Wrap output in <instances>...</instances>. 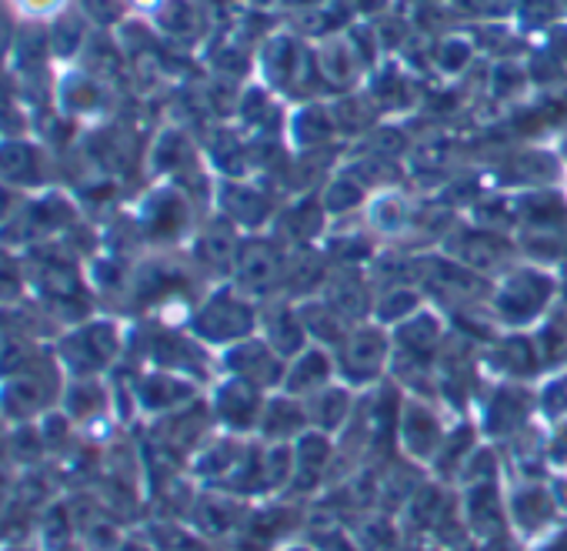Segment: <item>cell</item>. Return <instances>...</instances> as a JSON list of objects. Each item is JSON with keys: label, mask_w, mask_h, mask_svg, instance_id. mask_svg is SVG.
<instances>
[{"label": "cell", "mask_w": 567, "mask_h": 551, "mask_svg": "<svg viewBox=\"0 0 567 551\" xmlns=\"http://www.w3.org/2000/svg\"><path fill=\"white\" fill-rule=\"evenodd\" d=\"M64 368L54 351H41L24 371L0 381V421L34 425L61 401Z\"/></svg>", "instance_id": "obj_1"}, {"label": "cell", "mask_w": 567, "mask_h": 551, "mask_svg": "<svg viewBox=\"0 0 567 551\" xmlns=\"http://www.w3.org/2000/svg\"><path fill=\"white\" fill-rule=\"evenodd\" d=\"M61 368L74 378H91L94 368H104V361L114 355V331L107 325H84L71 331L54 348Z\"/></svg>", "instance_id": "obj_2"}, {"label": "cell", "mask_w": 567, "mask_h": 551, "mask_svg": "<svg viewBox=\"0 0 567 551\" xmlns=\"http://www.w3.org/2000/svg\"><path fill=\"white\" fill-rule=\"evenodd\" d=\"M24 308H0V381L24 371L44 348Z\"/></svg>", "instance_id": "obj_3"}, {"label": "cell", "mask_w": 567, "mask_h": 551, "mask_svg": "<svg viewBox=\"0 0 567 551\" xmlns=\"http://www.w3.org/2000/svg\"><path fill=\"white\" fill-rule=\"evenodd\" d=\"M44 181V151L28 141H0V184L38 187Z\"/></svg>", "instance_id": "obj_4"}, {"label": "cell", "mask_w": 567, "mask_h": 551, "mask_svg": "<svg viewBox=\"0 0 567 551\" xmlns=\"http://www.w3.org/2000/svg\"><path fill=\"white\" fill-rule=\"evenodd\" d=\"M24 292H28L24 267L14 257L0 261V308H18Z\"/></svg>", "instance_id": "obj_5"}, {"label": "cell", "mask_w": 567, "mask_h": 551, "mask_svg": "<svg viewBox=\"0 0 567 551\" xmlns=\"http://www.w3.org/2000/svg\"><path fill=\"white\" fill-rule=\"evenodd\" d=\"M18 191L8 187V184H0V227H4L14 214H18Z\"/></svg>", "instance_id": "obj_6"}, {"label": "cell", "mask_w": 567, "mask_h": 551, "mask_svg": "<svg viewBox=\"0 0 567 551\" xmlns=\"http://www.w3.org/2000/svg\"><path fill=\"white\" fill-rule=\"evenodd\" d=\"M24 4L31 8V11H44V8H51L54 0H24Z\"/></svg>", "instance_id": "obj_7"}, {"label": "cell", "mask_w": 567, "mask_h": 551, "mask_svg": "<svg viewBox=\"0 0 567 551\" xmlns=\"http://www.w3.org/2000/svg\"><path fill=\"white\" fill-rule=\"evenodd\" d=\"M0 551H41L34 544H8V548H0Z\"/></svg>", "instance_id": "obj_8"}, {"label": "cell", "mask_w": 567, "mask_h": 551, "mask_svg": "<svg viewBox=\"0 0 567 551\" xmlns=\"http://www.w3.org/2000/svg\"><path fill=\"white\" fill-rule=\"evenodd\" d=\"M8 257H11V251H8L4 244H0V261H8Z\"/></svg>", "instance_id": "obj_9"}]
</instances>
